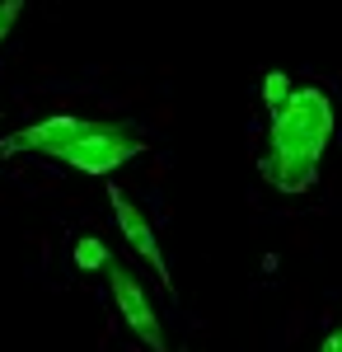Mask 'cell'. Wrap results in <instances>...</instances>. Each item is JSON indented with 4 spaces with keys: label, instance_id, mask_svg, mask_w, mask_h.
Segmentation results:
<instances>
[{
    "label": "cell",
    "instance_id": "cell-1",
    "mask_svg": "<svg viewBox=\"0 0 342 352\" xmlns=\"http://www.w3.org/2000/svg\"><path fill=\"white\" fill-rule=\"evenodd\" d=\"M333 141V99L319 85H290L286 99L267 104V136L258 174L277 192H310L319 184V160Z\"/></svg>",
    "mask_w": 342,
    "mask_h": 352
},
{
    "label": "cell",
    "instance_id": "cell-5",
    "mask_svg": "<svg viewBox=\"0 0 342 352\" xmlns=\"http://www.w3.org/2000/svg\"><path fill=\"white\" fill-rule=\"evenodd\" d=\"M108 202H113V221H117V235L132 244L136 254L150 263V272H155V282L164 287V292H174V277H169V263H164V249H159L155 240V226L146 221V212L136 207L132 197L122 188H108Z\"/></svg>",
    "mask_w": 342,
    "mask_h": 352
},
{
    "label": "cell",
    "instance_id": "cell-3",
    "mask_svg": "<svg viewBox=\"0 0 342 352\" xmlns=\"http://www.w3.org/2000/svg\"><path fill=\"white\" fill-rule=\"evenodd\" d=\"M104 272H108V292H113V305L122 310L127 329H132L136 338L146 343V352H169V338H164V324H159V310L150 305L146 287L136 282V272L127 268V263H117V258H108Z\"/></svg>",
    "mask_w": 342,
    "mask_h": 352
},
{
    "label": "cell",
    "instance_id": "cell-4",
    "mask_svg": "<svg viewBox=\"0 0 342 352\" xmlns=\"http://www.w3.org/2000/svg\"><path fill=\"white\" fill-rule=\"evenodd\" d=\"M84 132H94V122H89V118L56 113V118H43V122H33V127L10 132L5 141H0V155H14V151H38V155L61 160V151H66V146H76Z\"/></svg>",
    "mask_w": 342,
    "mask_h": 352
},
{
    "label": "cell",
    "instance_id": "cell-6",
    "mask_svg": "<svg viewBox=\"0 0 342 352\" xmlns=\"http://www.w3.org/2000/svg\"><path fill=\"white\" fill-rule=\"evenodd\" d=\"M71 258H76V268H104V263H108V249L99 240H80Z\"/></svg>",
    "mask_w": 342,
    "mask_h": 352
},
{
    "label": "cell",
    "instance_id": "cell-8",
    "mask_svg": "<svg viewBox=\"0 0 342 352\" xmlns=\"http://www.w3.org/2000/svg\"><path fill=\"white\" fill-rule=\"evenodd\" d=\"M319 352H342V329H333V333L323 338V348H319Z\"/></svg>",
    "mask_w": 342,
    "mask_h": 352
},
{
    "label": "cell",
    "instance_id": "cell-2",
    "mask_svg": "<svg viewBox=\"0 0 342 352\" xmlns=\"http://www.w3.org/2000/svg\"><path fill=\"white\" fill-rule=\"evenodd\" d=\"M146 151V136L127 122H94V132H84L76 146L61 151V164L76 174H113L117 164L136 160Z\"/></svg>",
    "mask_w": 342,
    "mask_h": 352
},
{
    "label": "cell",
    "instance_id": "cell-7",
    "mask_svg": "<svg viewBox=\"0 0 342 352\" xmlns=\"http://www.w3.org/2000/svg\"><path fill=\"white\" fill-rule=\"evenodd\" d=\"M19 14H24V0H0V43L10 38V28L19 24Z\"/></svg>",
    "mask_w": 342,
    "mask_h": 352
}]
</instances>
